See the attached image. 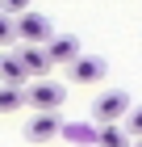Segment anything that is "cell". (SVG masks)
<instances>
[{
	"label": "cell",
	"instance_id": "1",
	"mask_svg": "<svg viewBox=\"0 0 142 147\" xmlns=\"http://www.w3.org/2000/svg\"><path fill=\"white\" fill-rule=\"evenodd\" d=\"M21 92H25V105H33L38 113H59V105L67 101V88L59 80H33Z\"/></svg>",
	"mask_w": 142,
	"mask_h": 147
},
{
	"label": "cell",
	"instance_id": "2",
	"mask_svg": "<svg viewBox=\"0 0 142 147\" xmlns=\"http://www.w3.org/2000/svg\"><path fill=\"white\" fill-rule=\"evenodd\" d=\"M92 113H96L100 126H121V118L130 113V92L125 88H109L100 92L96 101H92Z\"/></svg>",
	"mask_w": 142,
	"mask_h": 147
},
{
	"label": "cell",
	"instance_id": "3",
	"mask_svg": "<svg viewBox=\"0 0 142 147\" xmlns=\"http://www.w3.org/2000/svg\"><path fill=\"white\" fill-rule=\"evenodd\" d=\"M17 38H21L25 46H46L50 38H55V25H50V17H42V13H21L17 17Z\"/></svg>",
	"mask_w": 142,
	"mask_h": 147
},
{
	"label": "cell",
	"instance_id": "4",
	"mask_svg": "<svg viewBox=\"0 0 142 147\" xmlns=\"http://www.w3.org/2000/svg\"><path fill=\"white\" fill-rule=\"evenodd\" d=\"M42 51H46V59H50V67H55V63H67V67H71V63L84 55V51H79V38H75V34H55L50 42L42 46Z\"/></svg>",
	"mask_w": 142,
	"mask_h": 147
},
{
	"label": "cell",
	"instance_id": "5",
	"mask_svg": "<svg viewBox=\"0 0 142 147\" xmlns=\"http://www.w3.org/2000/svg\"><path fill=\"white\" fill-rule=\"evenodd\" d=\"M105 59L100 55H79L71 67H67V76H71V84H96V80H105Z\"/></svg>",
	"mask_w": 142,
	"mask_h": 147
},
{
	"label": "cell",
	"instance_id": "6",
	"mask_svg": "<svg viewBox=\"0 0 142 147\" xmlns=\"http://www.w3.org/2000/svg\"><path fill=\"white\" fill-rule=\"evenodd\" d=\"M59 130H63V118L59 113H33L29 122H25V139L29 143H50Z\"/></svg>",
	"mask_w": 142,
	"mask_h": 147
},
{
	"label": "cell",
	"instance_id": "7",
	"mask_svg": "<svg viewBox=\"0 0 142 147\" xmlns=\"http://www.w3.org/2000/svg\"><path fill=\"white\" fill-rule=\"evenodd\" d=\"M0 84H4V88H25V84H29L17 51H4V55H0Z\"/></svg>",
	"mask_w": 142,
	"mask_h": 147
},
{
	"label": "cell",
	"instance_id": "8",
	"mask_svg": "<svg viewBox=\"0 0 142 147\" xmlns=\"http://www.w3.org/2000/svg\"><path fill=\"white\" fill-rule=\"evenodd\" d=\"M17 59H21V67H25V76H38V80H46V71H50V59H46V51L42 46H21L17 51Z\"/></svg>",
	"mask_w": 142,
	"mask_h": 147
},
{
	"label": "cell",
	"instance_id": "9",
	"mask_svg": "<svg viewBox=\"0 0 142 147\" xmlns=\"http://www.w3.org/2000/svg\"><path fill=\"white\" fill-rule=\"evenodd\" d=\"M96 143H100V147H130V135H125L121 126H100Z\"/></svg>",
	"mask_w": 142,
	"mask_h": 147
},
{
	"label": "cell",
	"instance_id": "10",
	"mask_svg": "<svg viewBox=\"0 0 142 147\" xmlns=\"http://www.w3.org/2000/svg\"><path fill=\"white\" fill-rule=\"evenodd\" d=\"M25 105V92L21 88H4V84H0V113H17Z\"/></svg>",
	"mask_w": 142,
	"mask_h": 147
},
{
	"label": "cell",
	"instance_id": "11",
	"mask_svg": "<svg viewBox=\"0 0 142 147\" xmlns=\"http://www.w3.org/2000/svg\"><path fill=\"white\" fill-rule=\"evenodd\" d=\"M121 130H125L130 139H138V143H142V105L125 113V122H121Z\"/></svg>",
	"mask_w": 142,
	"mask_h": 147
},
{
	"label": "cell",
	"instance_id": "12",
	"mask_svg": "<svg viewBox=\"0 0 142 147\" xmlns=\"http://www.w3.org/2000/svg\"><path fill=\"white\" fill-rule=\"evenodd\" d=\"M29 4H33V0H0V13H4V17H13V21H17L21 13H29Z\"/></svg>",
	"mask_w": 142,
	"mask_h": 147
},
{
	"label": "cell",
	"instance_id": "13",
	"mask_svg": "<svg viewBox=\"0 0 142 147\" xmlns=\"http://www.w3.org/2000/svg\"><path fill=\"white\" fill-rule=\"evenodd\" d=\"M13 42H17V21L0 13V46H13Z\"/></svg>",
	"mask_w": 142,
	"mask_h": 147
},
{
	"label": "cell",
	"instance_id": "14",
	"mask_svg": "<svg viewBox=\"0 0 142 147\" xmlns=\"http://www.w3.org/2000/svg\"><path fill=\"white\" fill-rule=\"evenodd\" d=\"M134 147H142V143H134Z\"/></svg>",
	"mask_w": 142,
	"mask_h": 147
}]
</instances>
